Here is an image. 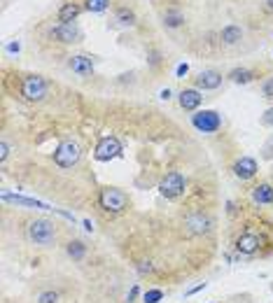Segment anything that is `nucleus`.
Returning a JSON list of instances; mask_svg holds the SVG:
<instances>
[{"label": "nucleus", "mask_w": 273, "mask_h": 303, "mask_svg": "<svg viewBox=\"0 0 273 303\" xmlns=\"http://www.w3.org/2000/svg\"><path fill=\"white\" fill-rule=\"evenodd\" d=\"M229 80L236 84H248V82H252V73L245 70V68H236V70L229 73Z\"/></svg>", "instance_id": "aec40b11"}, {"label": "nucleus", "mask_w": 273, "mask_h": 303, "mask_svg": "<svg viewBox=\"0 0 273 303\" xmlns=\"http://www.w3.org/2000/svg\"><path fill=\"white\" fill-rule=\"evenodd\" d=\"M252 201L259 205H271L273 203V187L271 184H259L252 189Z\"/></svg>", "instance_id": "dca6fc26"}, {"label": "nucleus", "mask_w": 273, "mask_h": 303, "mask_svg": "<svg viewBox=\"0 0 273 303\" xmlns=\"http://www.w3.org/2000/svg\"><path fill=\"white\" fill-rule=\"evenodd\" d=\"M98 205L105 210V213H124L126 208H129V196H126L122 189H115V187H105L100 189L98 194Z\"/></svg>", "instance_id": "f03ea898"}, {"label": "nucleus", "mask_w": 273, "mask_h": 303, "mask_svg": "<svg viewBox=\"0 0 273 303\" xmlns=\"http://www.w3.org/2000/svg\"><path fill=\"white\" fill-rule=\"evenodd\" d=\"M240 28L238 26H227V28H222V35H220V38H222V42L224 44H236V42L240 40Z\"/></svg>", "instance_id": "6ab92c4d"}, {"label": "nucleus", "mask_w": 273, "mask_h": 303, "mask_svg": "<svg viewBox=\"0 0 273 303\" xmlns=\"http://www.w3.org/2000/svg\"><path fill=\"white\" fill-rule=\"evenodd\" d=\"M138 296H140V287L133 285L131 289H129V294H126V303H133L136 299H138Z\"/></svg>", "instance_id": "cd10ccee"}, {"label": "nucleus", "mask_w": 273, "mask_h": 303, "mask_svg": "<svg viewBox=\"0 0 273 303\" xmlns=\"http://www.w3.org/2000/svg\"><path fill=\"white\" fill-rule=\"evenodd\" d=\"M159 301H164V292L161 289H147L142 294V303H159Z\"/></svg>", "instance_id": "412c9836"}, {"label": "nucleus", "mask_w": 273, "mask_h": 303, "mask_svg": "<svg viewBox=\"0 0 273 303\" xmlns=\"http://www.w3.org/2000/svg\"><path fill=\"white\" fill-rule=\"evenodd\" d=\"M68 66H70V70H73V73L80 75V77H89V75L93 73V61H91L89 56H84V54L70 56Z\"/></svg>", "instance_id": "9b49d317"}, {"label": "nucleus", "mask_w": 273, "mask_h": 303, "mask_svg": "<svg viewBox=\"0 0 273 303\" xmlns=\"http://www.w3.org/2000/svg\"><path fill=\"white\" fill-rule=\"evenodd\" d=\"M262 93H264V98H273V77H269V80L262 84Z\"/></svg>", "instance_id": "393cba45"}, {"label": "nucleus", "mask_w": 273, "mask_h": 303, "mask_svg": "<svg viewBox=\"0 0 273 303\" xmlns=\"http://www.w3.org/2000/svg\"><path fill=\"white\" fill-rule=\"evenodd\" d=\"M208 287V282H201V285H196V287H191V289H187L184 292V296H194V294H199V292H203Z\"/></svg>", "instance_id": "c85d7f7f"}, {"label": "nucleus", "mask_w": 273, "mask_h": 303, "mask_svg": "<svg viewBox=\"0 0 273 303\" xmlns=\"http://www.w3.org/2000/svg\"><path fill=\"white\" fill-rule=\"evenodd\" d=\"M201 100H203V96H201L199 89H182L180 91V107L187 110V112H194V110L201 105Z\"/></svg>", "instance_id": "ddd939ff"}, {"label": "nucleus", "mask_w": 273, "mask_h": 303, "mask_svg": "<svg viewBox=\"0 0 273 303\" xmlns=\"http://www.w3.org/2000/svg\"><path fill=\"white\" fill-rule=\"evenodd\" d=\"M222 84V75L217 70H203V73L196 77V89H203V91H213Z\"/></svg>", "instance_id": "f8f14e48"}, {"label": "nucleus", "mask_w": 273, "mask_h": 303, "mask_svg": "<svg viewBox=\"0 0 273 303\" xmlns=\"http://www.w3.org/2000/svg\"><path fill=\"white\" fill-rule=\"evenodd\" d=\"M262 124L264 126H273V107H269L264 112V117H262Z\"/></svg>", "instance_id": "c756f323"}, {"label": "nucleus", "mask_w": 273, "mask_h": 303, "mask_svg": "<svg viewBox=\"0 0 273 303\" xmlns=\"http://www.w3.org/2000/svg\"><path fill=\"white\" fill-rule=\"evenodd\" d=\"M51 35H54L58 42H66V44L82 40V31H80L75 24H58L56 28L51 31Z\"/></svg>", "instance_id": "1a4fd4ad"}, {"label": "nucleus", "mask_w": 273, "mask_h": 303, "mask_svg": "<svg viewBox=\"0 0 273 303\" xmlns=\"http://www.w3.org/2000/svg\"><path fill=\"white\" fill-rule=\"evenodd\" d=\"M82 156V147L75 142V140H63L58 142V147L54 149V164L58 168H73Z\"/></svg>", "instance_id": "7ed1b4c3"}, {"label": "nucleus", "mask_w": 273, "mask_h": 303, "mask_svg": "<svg viewBox=\"0 0 273 303\" xmlns=\"http://www.w3.org/2000/svg\"><path fill=\"white\" fill-rule=\"evenodd\" d=\"M266 2H269V7H271V9H273V0H266Z\"/></svg>", "instance_id": "c9c22d12"}, {"label": "nucleus", "mask_w": 273, "mask_h": 303, "mask_svg": "<svg viewBox=\"0 0 273 303\" xmlns=\"http://www.w3.org/2000/svg\"><path fill=\"white\" fill-rule=\"evenodd\" d=\"M2 201H9V203L14 205H26V208H42V210H54L49 208L47 203H42V201H35V198H26V196H17V194H7V191H2Z\"/></svg>", "instance_id": "2eb2a0df"}, {"label": "nucleus", "mask_w": 273, "mask_h": 303, "mask_svg": "<svg viewBox=\"0 0 273 303\" xmlns=\"http://www.w3.org/2000/svg\"><path fill=\"white\" fill-rule=\"evenodd\" d=\"M28 238L33 240L35 245L40 247H51L56 243V229L54 221L49 219H33L28 224Z\"/></svg>", "instance_id": "f257e3e1"}, {"label": "nucleus", "mask_w": 273, "mask_h": 303, "mask_svg": "<svg viewBox=\"0 0 273 303\" xmlns=\"http://www.w3.org/2000/svg\"><path fill=\"white\" fill-rule=\"evenodd\" d=\"M187 73H189V66H187V63H180V66H178V70H175V75H178V77H184Z\"/></svg>", "instance_id": "2f4dec72"}, {"label": "nucleus", "mask_w": 273, "mask_h": 303, "mask_svg": "<svg viewBox=\"0 0 273 303\" xmlns=\"http://www.w3.org/2000/svg\"><path fill=\"white\" fill-rule=\"evenodd\" d=\"M184 226H187V231L189 233H194V236H199V233H206L208 229H210V219H208L206 215H189L187 219H184Z\"/></svg>", "instance_id": "4468645a"}, {"label": "nucleus", "mask_w": 273, "mask_h": 303, "mask_svg": "<svg viewBox=\"0 0 273 303\" xmlns=\"http://www.w3.org/2000/svg\"><path fill=\"white\" fill-rule=\"evenodd\" d=\"M21 96L28 103H40L47 96V82L42 80L40 75H28L21 84Z\"/></svg>", "instance_id": "20e7f679"}, {"label": "nucleus", "mask_w": 273, "mask_h": 303, "mask_svg": "<svg viewBox=\"0 0 273 303\" xmlns=\"http://www.w3.org/2000/svg\"><path fill=\"white\" fill-rule=\"evenodd\" d=\"M7 49L12 51V54H14V51H19V49H21V44H19V42H12V44H9Z\"/></svg>", "instance_id": "473e14b6"}, {"label": "nucleus", "mask_w": 273, "mask_h": 303, "mask_svg": "<svg viewBox=\"0 0 273 303\" xmlns=\"http://www.w3.org/2000/svg\"><path fill=\"white\" fill-rule=\"evenodd\" d=\"M159 191H161V196L168 198V201L182 196V194H184V177H182L178 171H171L164 180L159 182Z\"/></svg>", "instance_id": "423d86ee"}, {"label": "nucleus", "mask_w": 273, "mask_h": 303, "mask_svg": "<svg viewBox=\"0 0 273 303\" xmlns=\"http://www.w3.org/2000/svg\"><path fill=\"white\" fill-rule=\"evenodd\" d=\"M191 124H194V129L201 133H215V131H220V126H222V117H220V112H215V110H201L196 115H191Z\"/></svg>", "instance_id": "39448f33"}, {"label": "nucleus", "mask_w": 273, "mask_h": 303, "mask_svg": "<svg viewBox=\"0 0 273 303\" xmlns=\"http://www.w3.org/2000/svg\"><path fill=\"white\" fill-rule=\"evenodd\" d=\"M233 175L238 180H250L257 175V161L252 156H240L238 161L233 164Z\"/></svg>", "instance_id": "9d476101"}, {"label": "nucleus", "mask_w": 273, "mask_h": 303, "mask_svg": "<svg viewBox=\"0 0 273 303\" xmlns=\"http://www.w3.org/2000/svg\"><path fill=\"white\" fill-rule=\"evenodd\" d=\"M152 270H154L152 261H138V273H140V275H149Z\"/></svg>", "instance_id": "bb28decb"}, {"label": "nucleus", "mask_w": 273, "mask_h": 303, "mask_svg": "<svg viewBox=\"0 0 273 303\" xmlns=\"http://www.w3.org/2000/svg\"><path fill=\"white\" fill-rule=\"evenodd\" d=\"M264 245V238L257 233H243L236 240V252L238 254H255L259 247Z\"/></svg>", "instance_id": "6e6552de"}, {"label": "nucleus", "mask_w": 273, "mask_h": 303, "mask_svg": "<svg viewBox=\"0 0 273 303\" xmlns=\"http://www.w3.org/2000/svg\"><path fill=\"white\" fill-rule=\"evenodd\" d=\"M82 226H84V229H87V231H89V233H91V231H93V224H91L89 219H84V221H82Z\"/></svg>", "instance_id": "72a5a7b5"}, {"label": "nucleus", "mask_w": 273, "mask_h": 303, "mask_svg": "<svg viewBox=\"0 0 273 303\" xmlns=\"http://www.w3.org/2000/svg\"><path fill=\"white\" fill-rule=\"evenodd\" d=\"M166 26H171V28H175V26H180L182 24V17L180 14H166Z\"/></svg>", "instance_id": "a878e982"}, {"label": "nucleus", "mask_w": 273, "mask_h": 303, "mask_svg": "<svg viewBox=\"0 0 273 303\" xmlns=\"http://www.w3.org/2000/svg\"><path fill=\"white\" fill-rule=\"evenodd\" d=\"M66 252L70 259H75V261H80V259H84V254H87V245H84L82 240H70L66 245Z\"/></svg>", "instance_id": "a211bd4d"}, {"label": "nucleus", "mask_w": 273, "mask_h": 303, "mask_svg": "<svg viewBox=\"0 0 273 303\" xmlns=\"http://www.w3.org/2000/svg\"><path fill=\"white\" fill-rule=\"evenodd\" d=\"M117 19H119L124 26H133V24H136V14H133L131 9H124V7L117 9Z\"/></svg>", "instance_id": "4be33fe9"}, {"label": "nucleus", "mask_w": 273, "mask_h": 303, "mask_svg": "<svg viewBox=\"0 0 273 303\" xmlns=\"http://www.w3.org/2000/svg\"><path fill=\"white\" fill-rule=\"evenodd\" d=\"M117 156H122V142L117 138H112V135L100 138L96 149H93V159L96 161H112Z\"/></svg>", "instance_id": "0eeeda50"}, {"label": "nucleus", "mask_w": 273, "mask_h": 303, "mask_svg": "<svg viewBox=\"0 0 273 303\" xmlns=\"http://www.w3.org/2000/svg\"><path fill=\"white\" fill-rule=\"evenodd\" d=\"M38 303H58V294L56 292H42L40 296H38Z\"/></svg>", "instance_id": "b1692460"}, {"label": "nucleus", "mask_w": 273, "mask_h": 303, "mask_svg": "<svg viewBox=\"0 0 273 303\" xmlns=\"http://www.w3.org/2000/svg\"><path fill=\"white\" fill-rule=\"evenodd\" d=\"M159 96H161V98H164V100H168V98H171V91H168V89H164V91H161V93H159Z\"/></svg>", "instance_id": "f704fd0d"}, {"label": "nucleus", "mask_w": 273, "mask_h": 303, "mask_svg": "<svg viewBox=\"0 0 273 303\" xmlns=\"http://www.w3.org/2000/svg\"><path fill=\"white\" fill-rule=\"evenodd\" d=\"M9 154V145L7 142H0V161H5Z\"/></svg>", "instance_id": "7c9ffc66"}, {"label": "nucleus", "mask_w": 273, "mask_h": 303, "mask_svg": "<svg viewBox=\"0 0 273 303\" xmlns=\"http://www.w3.org/2000/svg\"><path fill=\"white\" fill-rule=\"evenodd\" d=\"M77 14H80V5L66 2L63 7L58 9V21H61V24H70L73 19H77Z\"/></svg>", "instance_id": "f3484780"}, {"label": "nucleus", "mask_w": 273, "mask_h": 303, "mask_svg": "<svg viewBox=\"0 0 273 303\" xmlns=\"http://www.w3.org/2000/svg\"><path fill=\"white\" fill-rule=\"evenodd\" d=\"M110 0H87V9L89 12H103V9H108Z\"/></svg>", "instance_id": "5701e85b"}]
</instances>
